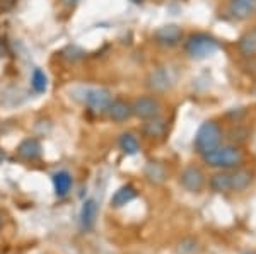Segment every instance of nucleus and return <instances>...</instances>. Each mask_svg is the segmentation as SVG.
<instances>
[{
	"mask_svg": "<svg viewBox=\"0 0 256 254\" xmlns=\"http://www.w3.org/2000/svg\"><path fill=\"white\" fill-rule=\"evenodd\" d=\"M253 181V173L248 169H229L217 173L210 178V188L216 193H227V191H242Z\"/></svg>",
	"mask_w": 256,
	"mask_h": 254,
	"instance_id": "f257e3e1",
	"label": "nucleus"
},
{
	"mask_svg": "<svg viewBox=\"0 0 256 254\" xmlns=\"http://www.w3.org/2000/svg\"><path fill=\"white\" fill-rule=\"evenodd\" d=\"M205 164H208L210 167H216V169L229 171L236 169L244 161V155L242 150L238 149L234 145H218L217 149H214L212 152L204 155Z\"/></svg>",
	"mask_w": 256,
	"mask_h": 254,
	"instance_id": "f03ea898",
	"label": "nucleus"
},
{
	"mask_svg": "<svg viewBox=\"0 0 256 254\" xmlns=\"http://www.w3.org/2000/svg\"><path fill=\"white\" fill-rule=\"evenodd\" d=\"M220 142H222V126L214 120L205 121L198 128V132L195 135V149L202 155L217 149L220 145Z\"/></svg>",
	"mask_w": 256,
	"mask_h": 254,
	"instance_id": "7ed1b4c3",
	"label": "nucleus"
},
{
	"mask_svg": "<svg viewBox=\"0 0 256 254\" xmlns=\"http://www.w3.org/2000/svg\"><path fill=\"white\" fill-rule=\"evenodd\" d=\"M218 50V41L207 32H195L184 41V51L192 58L204 60L207 56H212Z\"/></svg>",
	"mask_w": 256,
	"mask_h": 254,
	"instance_id": "20e7f679",
	"label": "nucleus"
},
{
	"mask_svg": "<svg viewBox=\"0 0 256 254\" xmlns=\"http://www.w3.org/2000/svg\"><path fill=\"white\" fill-rule=\"evenodd\" d=\"M113 99L108 89H88L84 96V104L92 114H106L110 102Z\"/></svg>",
	"mask_w": 256,
	"mask_h": 254,
	"instance_id": "39448f33",
	"label": "nucleus"
},
{
	"mask_svg": "<svg viewBox=\"0 0 256 254\" xmlns=\"http://www.w3.org/2000/svg\"><path fill=\"white\" fill-rule=\"evenodd\" d=\"M160 109H162L160 101L154 96H142V97H137V99L132 102V111H134V116H137L144 121L159 116Z\"/></svg>",
	"mask_w": 256,
	"mask_h": 254,
	"instance_id": "423d86ee",
	"label": "nucleus"
},
{
	"mask_svg": "<svg viewBox=\"0 0 256 254\" xmlns=\"http://www.w3.org/2000/svg\"><path fill=\"white\" fill-rule=\"evenodd\" d=\"M180 183L184 190L190 193H200L205 186V174L198 166H188L186 169L181 173Z\"/></svg>",
	"mask_w": 256,
	"mask_h": 254,
	"instance_id": "0eeeda50",
	"label": "nucleus"
},
{
	"mask_svg": "<svg viewBox=\"0 0 256 254\" xmlns=\"http://www.w3.org/2000/svg\"><path fill=\"white\" fill-rule=\"evenodd\" d=\"M181 39H183V31L176 24H168L154 32V41L164 48H174L181 43Z\"/></svg>",
	"mask_w": 256,
	"mask_h": 254,
	"instance_id": "6e6552de",
	"label": "nucleus"
},
{
	"mask_svg": "<svg viewBox=\"0 0 256 254\" xmlns=\"http://www.w3.org/2000/svg\"><path fill=\"white\" fill-rule=\"evenodd\" d=\"M227 12L236 20H248L256 14V0H229Z\"/></svg>",
	"mask_w": 256,
	"mask_h": 254,
	"instance_id": "1a4fd4ad",
	"label": "nucleus"
},
{
	"mask_svg": "<svg viewBox=\"0 0 256 254\" xmlns=\"http://www.w3.org/2000/svg\"><path fill=\"white\" fill-rule=\"evenodd\" d=\"M16 154L24 162H36L43 155V147H41L38 138H26V140H22L18 145Z\"/></svg>",
	"mask_w": 256,
	"mask_h": 254,
	"instance_id": "9d476101",
	"label": "nucleus"
},
{
	"mask_svg": "<svg viewBox=\"0 0 256 254\" xmlns=\"http://www.w3.org/2000/svg\"><path fill=\"white\" fill-rule=\"evenodd\" d=\"M106 114L111 121L114 123H123L126 120H130L134 116V111H132V102H128L126 99H111L108 109H106Z\"/></svg>",
	"mask_w": 256,
	"mask_h": 254,
	"instance_id": "9b49d317",
	"label": "nucleus"
},
{
	"mask_svg": "<svg viewBox=\"0 0 256 254\" xmlns=\"http://www.w3.org/2000/svg\"><path fill=\"white\" fill-rule=\"evenodd\" d=\"M168 130V123L162 120L160 116L150 118V120H146L142 126V133L144 137L148 138V140H158V138H162L166 135Z\"/></svg>",
	"mask_w": 256,
	"mask_h": 254,
	"instance_id": "f8f14e48",
	"label": "nucleus"
},
{
	"mask_svg": "<svg viewBox=\"0 0 256 254\" xmlns=\"http://www.w3.org/2000/svg\"><path fill=\"white\" fill-rule=\"evenodd\" d=\"M96 219H98V203L96 200L89 198L86 200L84 205L80 208V227L82 231H90L96 224Z\"/></svg>",
	"mask_w": 256,
	"mask_h": 254,
	"instance_id": "ddd939ff",
	"label": "nucleus"
},
{
	"mask_svg": "<svg viewBox=\"0 0 256 254\" xmlns=\"http://www.w3.org/2000/svg\"><path fill=\"white\" fill-rule=\"evenodd\" d=\"M52 181H53V190H55V195L58 198H64L70 193L72 190V184H74V179L67 171H58L52 176Z\"/></svg>",
	"mask_w": 256,
	"mask_h": 254,
	"instance_id": "4468645a",
	"label": "nucleus"
},
{
	"mask_svg": "<svg viewBox=\"0 0 256 254\" xmlns=\"http://www.w3.org/2000/svg\"><path fill=\"white\" fill-rule=\"evenodd\" d=\"M238 50L244 58H253L256 56V27L246 31L238 41Z\"/></svg>",
	"mask_w": 256,
	"mask_h": 254,
	"instance_id": "2eb2a0df",
	"label": "nucleus"
},
{
	"mask_svg": "<svg viewBox=\"0 0 256 254\" xmlns=\"http://www.w3.org/2000/svg\"><path fill=\"white\" fill-rule=\"evenodd\" d=\"M135 198H137V191H135V188L132 186V184H125V186L118 188V190L114 191V195L111 196V207L122 208L130 202H134Z\"/></svg>",
	"mask_w": 256,
	"mask_h": 254,
	"instance_id": "dca6fc26",
	"label": "nucleus"
},
{
	"mask_svg": "<svg viewBox=\"0 0 256 254\" xmlns=\"http://www.w3.org/2000/svg\"><path fill=\"white\" fill-rule=\"evenodd\" d=\"M118 147L122 149L123 154L126 155H135L138 152L140 149V143H138V138L135 137L134 133L126 132V133H122L118 138Z\"/></svg>",
	"mask_w": 256,
	"mask_h": 254,
	"instance_id": "f3484780",
	"label": "nucleus"
},
{
	"mask_svg": "<svg viewBox=\"0 0 256 254\" xmlns=\"http://www.w3.org/2000/svg\"><path fill=\"white\" fill-rule=\"evenodd\" d=\"M31 87L36 94H44L48 91V77L41 68H34V72H32Z\"/></svg>",
	"mask_w": 256,
	"mask_h": 254,
	"instance_id": "a211bd4d",
	"label": "nucleus"
},
{
	"mask_svg": "<svg viewBox=\"0 0 256 254\" xmlns=\"http://www.w3.org/2000/svg\"><path fill=\"white\" fill-rule=\"evenodd\" d=\"M146 176L148 178V181L150 183L159 184L166 179V169H164V167L158 162H150L146 169Z\"/></svg>",
	"mask_w": 256,
	"mask_h": 254,
	"instance_id": "6ab92c4d",
	"label": "nucleus"
},
{
	"mask_svg": "<svg viewBox=\"0 0 256 254\" xmlns=\"http://www.w3.org/2000/svg\"><path fill=\"white\" fill-rule=\"evenodd\" d=\"M148 85H150L154 91H166V89H168V75H166V72L158 70L156 73H152Z\"/></svg>",
	"mask_w": 256,
	"mask_h": 254,
	"instance_id": "aec40b11",
	"label": "nucleus"
},
{
	"mask_svg": "<svg viewBox=\"0 0 256 254\" xmlns=\"http://www.w3.org/2000/svg\"><path fill=\"white\" fill-rule=\"evenodd\" d=\"M67 51H68V53H72L70 56H65V58H68L70 61H77V60H80L82 56H84V51L79 50L77 46H68V48H67Z\"/></svg>",
	"mask_w": 256,
	"mask_h": 254,
	"instance_id": "412c9836",
	"label": "nucleus"
},
{
	"mask_svg": "<svg viewBox=\"0 0 256 254\" xmlns=\"http://www.w3.org/2000/svg\"><path fill=\"white\" fill-rule=\"evenodd\" d=\"M16 5V0H0V10H10Z\"/></svg>",
	"mask_w": 256,
	"mask_h": 254,
	"instance_id": "4be33fe9",
	"label": "nucleus"
},
{
	"mask_svg": "<svg viewBox=\"0 0 256 254\" xmlns=\"http://www.w3.org/2000/svg\"><path fill=\"white\" fill-rule=\"evenodd\" d=\"M6 53H7V50H6V44L0 41V58H4L6 56Z\"/></svg>",
	"mask_w": 256,
	"mask_h": 254,
	"instance_id": "5701e85b",
	"label": "nucleus"
},
{
	"mask_svg": "<svg viewBox=\"0 0 256 254\" xmlns=\"http://www.w3.org/2000/svg\"><path fill=\"white\" fill-rule=\"evenodd\" d=\"M4 159H6V152H4V150L0 149V164L4 162Z\"/></svg>",
	"mask_w": 256,
	"mask_h": 254,
	"instance_id": "b1692460",
	"label": "nucleus"
},
{
	"mask_svg": "<svg viewBox=\"0 0 256 254\" xmlns=\"http://www.w3.org/2000/svg\"><path fill=\"white\" fill-rule=\"evenodd\" d=\"M2 225H4V217L0 214V231H2Z\"/></svg>",
	"mask_w": 256,
	"mask_h": 254,
	"instance_id": "393cba45",
	"label": "nucleus"
},
{
	"mask_svg": "<svg viewBox=\"0 0 256 254\" xmlns=\"http://www.w3.org/2000/svg\"><path fill=\"white\" fill-rule=\"evenodd\" d=\"M132 2H134V3H142L144 0H132Z\"/></svg>",
	"mask_w": 256,
	"mask_h": 254,
	"instance_id": "a878e982",
	"label": "nucleus"
}]
</instances>
